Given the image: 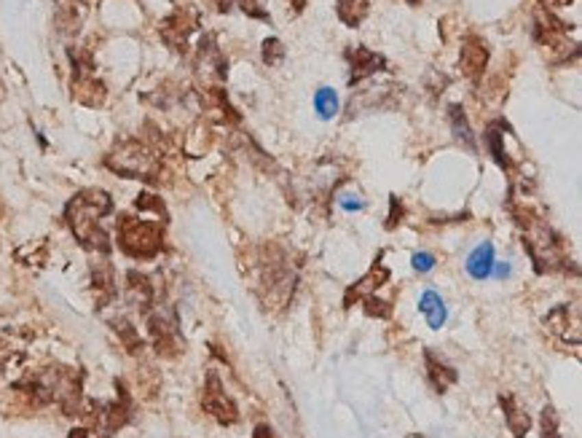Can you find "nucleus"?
I'll list each match as a JSON object with an SVG mask.
<instances>
[{"mask_svg": "<svg viewBox=\"0 0 582 438\" xmlns=\"http://www.w3.org/2000/svg\"><path fill=\"white\" fill-rule=\"evenodd\" d=\"M113 213V199L108 191L102 188H84L78 191L67 207H64V220L73 231V237L97 255H108L110 253V237L108 231L99 226V220Z\"/></svg>", "mask_w": 582, "mask_h": 438, "instance_id": "obj_1", "label": "nucleus"}, {"mask_svg": "<svg viewBox=\"0 0 582 438\" xmlns=\"http://www.w3.org/2000/svg\"><path fill=\"white\" fill-rule=\"evenodd\" d=\"M105 167L110 172H116L119 178H129V181H148L154 183L161 175V159L151 146L140 143V140H121L116 143L108 157H105Z\"/></svg>", "mask_w": 582, "mask_h": 438, "instance_id": "obj_2", "label": "nucleus"}, {"mask_svg": "<svg viewBox=\"0 0 582 438\" xmlns=\"http://www.w3.org/2000/svg\"><path fill=\"white\" fill-rule=\"evenodd\" d=\"M116 234H119V248L129 258H137V261H151L164 248V229L156 220L121 216Z\"/></svg>", "mask_w": 582, "mask_h": 438, "instance_id": "obj_3", "label": "nucleus"}, {"mask_svg": "<svg viewBox=\"0 0 582 438\" xmlns=\"http://www.w3.org/2000/svg\"><path fill=\"white\" fill-rule=\"evenodd\" d=\"M202 408L213 417L215 422H220V425H237V422H239V406H237V401L226 393V387H223L217 371H210L207 379H204Z\"/></svg>", "mask_w": 582, "mask_h": 438, "instance_id": "obj_4", "label": "nucleus"}, {"mask_svg": "<svg viewBox=\"0 0 582 438\" xmlns=\"http://www.w3.org/2000/svg\"><path fill=\"white\" fill-rule=\"evenodd\" d=\"M148 334L158 355H175L180 352V328H178V314L172 310H154L148 312Z\"/></svg>", "mask_w": 582, "mask_h": 438, "instance_id": "obj_5", "label": "nucleus"}, {"mask_svg": "<svg viewBox=\"0 0 582 438\" xmlns=\"http://www.w3.org/2000/svg\"><path fill=\"white\" fill-rule=\"evenodd\" d=\"M489 65V43L478 35H467L461 41V54H459V70L464 78L470 81H481L483 70Z\"/></svg>", "mask_w": 582, "mask_h": 438, "instance_id": "obj_6", "label": "nucleus"}, {"mask_svg": "<svg viewBox=\"0 0 582 438\" xmlns=\"http://www.w3.org/2000/svg\"><path fill=\"white\" fill-rule=\"evenodd\" d=\"M196 19H191V16H185V14H172V16H167L164 22H161V38L167 41V46L169 49H175V51H185L188 49V38H191V32L196 30Z\"/></svg>", "mask_w": 582, "mask_h": 438, "instance_id": "obj_7", "label": "nucleus"}, {"mask_svg": "<svg viewBox=\"0 0 582 438\" xmlns=\"http://www.w3.org/2000/svg\"><path fill=\"white\" fill-rule=\"evenodd\" d=\"M387 280H389V269H387L381 261H376V264L368 269V275H365V277H360V280L346 290V296H343V307H352V301H363L365 296L376 293V290H378V288H381Z\"/></svg>", "mask_w": 582, "mask_h": 438, "instance_id": "obj_8", "label": "nucleus"}, {"mask_svg": "<svg viewBox=\"0 0 582 438\" xmlns=\"http://www.w3.org/2000/svg\"><path fill=\"white\" fill-rule=\"evenodd\" d=\"M349 60H352V76H349V87H354V84H363L368 76H376L378 70H384V67H387V60H384L381 54H376V51L365 49V46H357V49L349 54Z\"/></svg>", "mask_w": 582, "mask_h": 438, "instance_id": "obj_9", "label": "nucleus"}, {"mask_svg": "<svg viewBox=\"0 0 582 438\" xmlns=\"http://www.w3.org/2000/svg\"><path fill=\"white\" fill-rule=\"evenodd\" d=\"M424 363H427V379L429 384L437 390V393H446L451 384L459 382V374L457 369H451L446 360H440L432 349H424Z\"/></svg>", "mask_w": 582, "mask_h": 438, "instance_id": "obj_10", "label": "nucleus"}, {"mask_svg": "<svg viewBox=\"0 0 582 438\" xmlns=\"http://www.w3.org/2000/svg\"><path fill=\"white\" fill-rule=\"evenodd\" d=\"M92 285L97 293V304L105 307L116 296V282H113V266L108 264V255H99V261L92 264Z\"/></svg>", "mask_w": 582, "mask_h": 438, "instance_id": "obj_11", "label": "nucleus"}, {"mask_svg": "<svg viewBox=\"0 0 582 438\" xmlns=\"http://www.w3.org/2000/svg\"><path fill=\"white\" fill-rule=\"evenodd\" d=\"M73 97L89 108H97L105 102V84L97 81L92 73H81V76H73Z\"/></svg>", "mask_w": 582, "mask_h": 438, "instance_id": "obj_12", "label": "nucleus"}, {"mask_svg": "<svg viewBox=\"0 0 582 438\" xmlns=\"http://www.w3.org/2000/svg\"><path fill=\"white\" fill-rule=\"evenodd\" d=\"M499 406H502V411H505V422H507L510 433H513L516 438L526 436V433H529V428H531V417L518 406L516 395L502 393V395H499Z\"/></svg>", "mask_w": 582, "mask_h": 438, "instance_id": "obj_13", "label": "nucleus"}, {"mask_svg": "<svg viewBox=\"0 0 582 438\" xmlns=\"http://www.w3.org/2000/svg\"><path fill=\"white\" fill-rule=\"evenodd\" d=\"M126 282H129V296H132V301H134L143 312H151L154 299H156L151 277L143 275V272H129V275H126Z\"/></svg>", "mask_w": 582, "mask_h": 438, "instance_id": "obj_14", "label": "nucleus"}, {"mask_svg": "<svg viewBox=\"0 0 582 438\" xmlns=\"http://www.w3.org/2000/svg\"><path fill=\"white\" fill-rule=\"evenodd\" d=\"M491 272H494V245L483 242V245H478L475 251L470 253V258H467V275L472 280H486Z\"/></svg>", "mask_w": 582, "mask_h": 438, "instance_id": "obj_15", "label": "nucleus"}, {"mask_svg": "<svg viewBox=\"0 0 582 438\" xmlns=\"http://www.w3.org/2000/svg\"><path fill=\"white\" fill-rule=\"evenodd\" d=\"M419 310L422 314L427 317L429 328L432 331H440L443 325H446V320H448V310H446V301L435 293V290H427L424 296H422V301H419Z\"/></svg>", "mask_w": 582, "mask_h": 438, "instance_id": "obj_16", "label": "nucleus"}, {"mask_svg": "<svg viewBox=\"0 0 582 438\" xmlns=\"http://www.w3.org/2000/svg\"><path fill=\"white\" fill-rule=\"evenodd\" d=\"M336 14L346 27H360L370 14V3L368 0H338Z\"/></svg>", "mask_w": 582, "mask_h": 438, "instance_id": "obj_17", "label": "nucleus"}, {"mask_svg": "<svg viewBox=\"0 0 582 438\" xmlns=\"http://www.w3.org/2000/svg\"><path fill=\"white\" fill-rule=\"evenodd\" d=\"M545 325H548V331L555 334V336H561L563 342H572V336H569V328L572 331H577V323H572L569 320V307L566 304H561V307H555L548 317H545ZM574 345V342H572ZM577 347V345H574Z\"/></svg>", "mask_w": 582, "mask_h": 438, "instance_id": "obj_18", "label": "nucleus"}, {"mask_svg": "<svg viewBox=\"0 0 582 438\" xmlns=\"http://www.w3.org/2000/svg\"><path fill=\"white\" fill-rule=\"evenodd\" d=\"M502 126L505 122H494L486 129V143H489V151L494 161L502 167V170H510V159H507V151H505V135H502Z\"/></svg>", "mask_w": 582, "mask_h": 438, "instance_id": "obj_19", "label": "nucleus"}, {"mask_svg": "<svg viewBox=\"0 0 582 438\" xmlns=\"http://www.w3.org/2000/svg\"><path fill=\"white\" fill-rule=\"evenodd\" d=\"M448 119H451L454 135L467 146V151L475 154L478 146H475V135H472V129H470V122H467V116H464V108H461V105H451V108H448Z\"/></svg>", "mask_w": 582, "mask_h": 438, "instance_id": "obj_20", "label": "nucleus"}, {"mask_svg": "<svg viewBox=\"0 0 582 438\" xmlns=\"http://www.w3.org/2000/svg\"><path fill=\"white\" fill-rule=\"evenodd\" d=\"M110 325H113V331L119 334V339H121L123 347H126L129 352H140V349H143V339H140V334L134 331V325H132L126 317H116Z\"/></svg>", "mask_w": 582, "mask_h": 438, "instance_id": "obj_21", "label": "nucleus"}, {"mask_svg": "<svg viewBox=\"0 0 582 438\" xmlns=\"http://www.w3.org/2000/svg\"><path fill=\"white\" fill-rule=\"evenodd\" d=\"M314 108L319 113V119H333L338 113V94L330 87H322L314 94Z\"/></svg>", "mask_w": 582, "mask_h": 438, "instance_id": "obj_22", "label": "nucleus"}, {"mask_svg": "<svg viewBox=\"0 0 582 438\" xmlns=\"http://www.w3.org/2000/svg\"><path fill=\"white\" fill-rule=\"evenodd\" d=\"M134 207L143 213V210H151V213H156L158 218H161V223H167L169 220V213H167V207H164V202L156 196V194H148V191H143L137 199H134Z\"/></svg>", "mask_w": 582, "mask_h": 438, "instance_id": "obj_23", "label": "nucleus"}, {"mask_svg": "<svg viewBox=\"0 0 582 438\" xmlns=\"http://www.w3.org/2000/svg\"><path fill=\"white\" fill-rule=\"evenodd\" d=\"M539 438H561V430H558V411L553 404H545L542 408V417H539Z\"/></svg>", "mask_w": 582, "mask_h": 438, "instance_id": "obj_24", "label": "nucleus"}, {"mask_svg": "<svg viewBox=\"0 0 582 438\" xmlns=\"http://www.w3.org/2000/svg\"><path fill=\"white\" fill-rule=\"evenodd\" d=\"M282 60H284V43L279 38H266L263 41V62L269 67H276Z\"/></svg>", "mask_w": 582, "mask_h": 438, "instance_id": "obj_25", "label": "nucleus"}, {"mask_svg": "<svg viewBox=\"0 0 582 438\" xmlns=\"http://www.w3.org/2000/svg\"><path fill=\"white\" fill-rule=\"evenodd\" d=\"M363 304H365V312L370 317H381V320H387V317H392V307H389V301H381V299H376V293H370L363 299Z\"/></svg>", "mask_w": 582, "mask_h": 438, "instance_id": "obj_26", "label": "nucleus"}, {"mask_svg": "<svg viewBox=\"0 0 582 438\" xmlns=\"http://www.w3.org/2000/svg\"><path fill=\"white\" fill-rule=\"evenodd\" d=\"M242 11H245L247 16H255V19H263V22H271V16H269V11H263L258 0H242Z\"/></svg>", "mask_w": 582, "mask_h": 438, "instance_id": "obj_27", "label": "nucleus"}, {"mask_svg": "<svg viewBox=\"0 0 582 438\" xmlns=\"http://www.w3.org/2000/svg\"><path fill=\"white\" fill-rule=\"evenodd\" d=\"M402 218V202L398 196H389V216H387V229H395Z\"/></svg>", "mask_w": 582, "mask_h": 438, "instance_id": "obj_28", "label": "nucleus"}, {"mask_svg": "<svg viewBox=\"0 0 582 438\" xmlns=\"http://www.w3.org/2000/svg\"><path fill=\"white\" fill-rule=\"evenodd\" d=\"M435 266V255L432 253H416L413 255V269L416 272H429Z\"/></svg>", "mask_w": 582, "mask_h": 438, "instance_id": "obj_29", "label": "nucleus"}, {"mask_svg": "<svg viewBox=\"0 0 582 438\" xmlns=\"http://www.w3.org/2000/svg\"><path fill=\"white\" fill-rule=\"evenodd\" d=\"M343 210H363L365 207V202L360 199V196H352V194H346V196H341V202H338Z\"/></svg>", "mask_w": 582, "mask_h": 438, "instance_id": "obj_30", "label": "nucleus"}, {"mask_svg": "<svg viewBox=\"0 0 582 438\" xmlns=\"http://www.w3.org/2000/svg\"><path fill=\"white\" fill-rule=\"evenodd\" d=\"M210 3L215 5V11H220V14H228V11L234 8V3H237V0H210Z\"/></svg>", "mask_w": 582, "mask_h": 438, "instance_id": "obj_31", "label": "nucleus"}, {"mask_svg": "<svg viewBox=\"0 0 582 438\" xmlns=\"http://www.w3.org/2000/svg\"><path fill=\"white\" fill-rule=\"evenodd\" d=\"M252 438H271V428H269V425H258L255 433H252Z\"/></svg>", "mask_w": 582, "mask_h": 438, "instance_id": "obj_32", "label": "nucleus"}, {"mask_svg": "<svg viewBox=\"0 0 582 438\" xmlns=\"http://www.w3.org/2000/svg\"><path fill=\"white\" fill-rule=\"evenodd\" d=\"M494 275H496V277H499V280H505V277H510V266H507V264H499V266H496V272H494Z\"/></svg>", "mask_w": 582, "mask_h": 438, "instance_id": "obj_33", "label": "nucleus"}, {"mask_svg": "<svg viewBox=\"0 0 582 438\" xmlns=\"http://www.w3.org/2000/svg\"><path fill=\"white\" fill-rule=\"evenodd\" d=\"M67 438H92V433H89L86 428H75V430H70V436Z\"/></svg>", "mask_w": 582, "mask_h": 438, "instance_id": "obj_34", "label": "nucleus"}, {"mask_svg": "<svg viewBox=\"0 0 582 438\" xmlns=\"http://www.w3.org/2000/svg\"><path fill=\"white\" fill-rule=\"evenodd\" d=\"M572 0H555V5H569Z\"/></svg>", "mask_w": 582, "mask_h": 438, "instance_id": "obj_35", "label": "nucleus"}, {"mask_svg": "<svg viewBox=\"0 0 582 438\" xmlns=\"http://www.w3.org/2000/svg\"><path fill=\"white\" fill-rule=\"evenodd\" d=\"M408 3H411V5H416V3H419V0H408Z\"/></svg>", "mask_w": 582, "mask_h": 438, "instance_id": "obj_36", "label": "nucleus"}]
</instances>
